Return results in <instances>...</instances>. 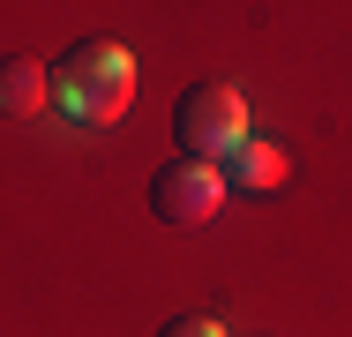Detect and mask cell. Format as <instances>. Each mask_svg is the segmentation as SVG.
Instances as JSON below:
<instances>
[{
	"instance_id": "obj_1",
	"label": "cell",
	"mask_w": 352,
	"mask_h": 337,
	"mask_svg": "<svg viewBox=\"0 0 352 337\" xmlns=\"http://www.w3.org/2000/svg\"><path fill=\"white\" fill-rule=\"evenodd\" d=\"M53 105L68 128H105L135 105V53L113 38H82L68 61L53 67Z\"/></svg>"
},
{
	"instance_id": "obj_2",
	"label": "cell",
	"mask_w": 352,
	"mask_h": 337,
	"mask_svg": "<svg viewBox=\"0 0 352 337\" xmlns=\"http://www.w3.org/2000/svg\"><path fill=\"white\" fill-rule=\"evenodd\" d=\"M180 142H188V157L225 165V157L248 142V98H240L232 83H195V90L180 98Z\"/></svg>"
},
{
	"instance_id": "obj_3",
	"label": "cell",
	"mask_w": 352,
	"mask_h": 337,
	"mask_svg": "<svg viewBox=\"0 0 352 337\" xmlns=\"http://www.w3.org/2000/svg\"><path fill=\"white\" fill-rule=\"evenodd\" d=\"M225 173L203 165V157H173V165H157L150 173V210L165 217V225H210L217 210H225Z\"/></svg>"
},
{
	"instance_id": "obj_4",
	"label": "cell",
	"mask_w": 352,
	"mask_h": 337,
	"mask_svg": "<svg viewBox=\"0 0 352 337\" xmlns=\"http://www.w3.org/2000/svg\"><path fill=\"white\" fill-rule=\"evenodd\" d=\"M53 105V67L30 61V53H8L0 61V113L8 120H38Z\"/></svg>"
},
{
	"instance_id": "obj_5",
	"label": "cell",
	"mask_w": 352,
	"mask_h": 337,
	"mask_svg": "<svg viewBox=\"0 0 352 337\" xmlns=\"http://www.w3.org/2000/svg\"><path fill=\"white\" fill-rule=\"evenodd\" d=\"M217 173H225V188H232V195H270V188L285 180V150H278V142H255V135H248V142H240V150H232Z\"/></svg>"
},
{
	"instance_id": "obj_6",
	"label": "cell",
	"mask_w": 352,
	"mask_h": 337,
	"mask_svg": "<svg viewBox=\"0 0 352 337\" xmlns=\"http://www.w3.org/2000/svg\"><path fill=\"white\" fill-rule=\"evenodd\" d=\"M157 337H225V330H217L210 315H180V323H165Z\"/></svg>"
}]
</instances>
